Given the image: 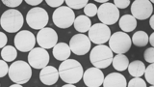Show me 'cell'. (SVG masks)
Listing matches in <instances>:
<instances>
[{
  "label": "cell",
  "mask_w": 154,
  "mask_h": 87,
  "mask_svg": "<svg viewBox=\"0 0 154 87\" xmlns=\"http://www.w3.org/2000/svg\"><path fill=\"white\" fill-rule=\"evenodd\" d=\"M59 76L67 84H74L79 82L83 77V67L75 59H66L59 66Z\"/></svg>",
  "instance_id": "1"
},
{
  "label": "cell",
  "mask_w": 154,
  "mask_h": 87,
  "mask_svg": "<svg viewBox=\"0 0 154 87\" xmlns=\"http://www.w3.org/2000/svg\"><path fill=\"white\" fill-rule=\"evenodd\" d=\"M9 76L10 79L17 84H25L30 80L32 76L31 66L25 61L18 60L14 62L9 67Z\"/></svg>",
  "instance_id": "2"
},
{
  "label": "cell",
  "mask_w": 154,
  "mask_h": 87,
  "mask_svg": "<svg viewBox=\"0 0 154 87\" xmlns=\"http://www.w3.org/2000/svg\"><path fill=\"white\" fill-rule=\"evenodd\" d=\"M24 18L22 14L16 9L5 11L0 18V25L8 33H14L20 30Z\"/></svg>",
  "instance_id": "3"
},
{
  "label": "cell",
  "mask_w": 154,
  "mask_h": 87,
  "mask_svg": "<svg viewBox=\"0 0 154 87\" xmlns=\"http://www.w3.org/2000/svg\"><path fill=\"white\" fill-rule=\"evenodd\" d=\"M113 52L105 45H98L94 47L90 53L91 63L97 69H105L112 64Z\"/></svg>",
  "instance_id": "4"
},
{
  "label": "cell",
  "mask_w": 154,
  "mask_h": 87,
  "mask_svg": "<svg viewBox=\"0 0 154 87\" xmlns=\"http://www.w3.org/2000/svg\"><path fill=\"white\" fill-rule=\"evenodd\" d=\"M131 38L127 33L124 32H116L111 35L109 39V47L112 52L117 54H124L131 48Z\"/></svg>",
  "instance_id": "5"
},
{
  "label": "cell",
  "mask_w": 154,
  "mask_h": 87,
  "mask_svg": "<svg viewBox=\"0 0 154 87\" xmlns=\"http://www.w3.org/2000/svg\"><path fill=\"white\" fill-rule=\"evenodd\" d=\"M49 18H48V14L46 10L41 7H34L29 10L26 14V22L28 26H30L36 30H41L45 28Z\"/></svg>",
  "instance_id": "6"
},
{
  "label": "cell",
  "mask_w": 154,
  "mask_h": 87,
  "mask_svg": "<svg viewBox=\"0 0 154 87\" xmlns=\"http://www.w3.org/2000/svg\"><path fill=\"white\" fill-rule=\"evenodd\" d=\"M52 19L57 27L65 29L70 27L73 24L75 14L73 10H71L67 6H61L57 8L53 13Z\"/></svg>",
  "instance_id": "7"
},
{
  "label": "cell",
  "mask_w": 154,
  "mask_h": 87,
  "mask_svg": "<svg viewBox=\"0 0 154 87\" xmlns=\"http://www.w3.org/2000/svg\"><path fill=\"white\" fill-rule=\"evenodd\" d=\"M97 17L101 23L105 25H112L119 19V10L113 3L101 4L97 8Z\"/></svg>",
  "instance_id": "8"
},
{
  "label": "cell",
  "mask_w": 154,
  "mask_h": 87,
  "mask_svg": "<svg viewBox=\"0 0 154 87\" xmlns=\"http://www.w3.org/2000/svg\"><path fill=\"white\" fill-rule=\"evenodd\" d=\"M111 37V30L108 25L103 23H95L91 25L89 30V39L91 43L93 42L96 45H104L109 41Z\"/></svg>",
  "instance_id": "9"
},
{
  "label": "cell",
  "mask_w": 154,
  "mask_h": 87,
  "mask_svg": "<svg viewBox=\"0 0 154 87\" xmlns=\"http://www.w3.org/2000/svg\"><path fill=\"white\" fill-rule=\"evenodd\" d=\"M14 46H16L17 50L21 52H28L31 51L36 44V37L34 34L28 30L19 31L16 37H14Z\"/></svg>",
  "instance_id": "10"
},
{
  "label": "cell",
  "mask_w": 154,
  "mask_h": 87,
  "mask_svg": "<svg viewBox=\"0 0 154 87\" xmlns=\"http://www.w3.org/2000/svg\"><path fill=\"white\" fill-rule=\"evenodd\" d=\"M49 63V53L42 47H34L28 54V64L34 69H42Z\"/></svg>",
  "instance_id": "11"
},
{
  "label": "cell",
  "mask_w": 154,
  "mask_h": 87,
  "mask_svg": "<svg viewBox=\"0 0 154 87\" xmlns=\"http://www.w3.org/2000/svg\"><path fill=\"white\" fill-rule=\"evenodd\" d=\"M153 6L148 0H135L131 5V16L136 19L143 21L152 16Z\"/></svg>",
  "instance_id": "12"
},
{
  "label": "cell",
  "mask_w": 154,
  "mask_h": 87,
  "mask_svg": "<svg viewBox=\"0 0 154 87\" xmlns=\"http://www.w3.org/2000/svg\"><path fill=\"white\" fill-rule=\"evenodd\" d=\"M36 42L42 48L47 50L48 48H52L56 46L58 42V34L53 28L45 27L38 31Z\"/></svg>",
  "instance_id": "13"
},
{
  "label": "cell",
  "mask_w": 154,
  "mask_h": 87,
  "mask_svg": "<svg viewBox=\"0 0 154 87\" xmlns=\"http://www.w3.org/2000/svg\"><path fill=\"white\" fill-rule=\"evenodd\" d=\"M69 48L76 55H85L91 50V41L85 34H76L69 41Z\"/></svg>",
  "instance_id": "14"
},
{
  "label": "cell",
  "mask_w": 154,
  "mask_h": 87,
  "mask_svg": "<svg viewBox=\"0 0 154 87\" xmlns=\"http://www.w3.org/2000/svg\"><path fill=\"white\" fill-rule=\"evenodd\" d=\"M104 75L100 69L97 68H89L83 74L84 83L88 87H100L103 83Z\"/></svg>",
  "instance_id": "15"
},
{
  "label": "cell",
  "mask_w": 154,
  "mask_h": 87,
  "mask_svg": "<svg viewBox=\"0 0 154 87\" xmlns=\"http://www.w3.org/2000/svg\"><path fill=\"white\" fill-rule=\"evenodd\" d=\"M40 79L43 84L53 85L59 79V72L53 66H46L42 68L40 72Z\"/></svg>",
  "instance_id": "16"
},
{
  "label": "cell",
  "mask_w": 154,
  "mask_h": 87,
  "mask_svg": "<svg viewBox=\"0 0 154 87\" xmlns=\"http://www.w3.org/2000/svg\"><path fill=\"white\" fill-rule=\"evenodd\" d=\"M103 87H126V79L119 72L109 74L103 80Z\"/></svg>",
  "instance_id": "17"
},
{
  "label": "cell",
  "mask_w": 154,
  "mask_h": 87,
  "mask_svg": "<svg viewBox=\"0 0 154 87\" xmlns=\"http://www.w3.org/2000/svg\"><path fill=\"white\" fill-rule=\"evenodd\" d=\"M70 48L69 46L66 43H57L53 48V55L59 61H65L69 59L70 56Z\"/></svg>",
  "instance_id": "18"
},
{
  "label": "cell",
  "mask_w": 154,
  "mask_h": 87,
  "mask_svg": "<svg viewBox=\"0 0 154 87\" xmlns=\"http://www.w3.org/2000/svg\"><path fill=\"white\" fill-rule=\"evenodd\" d=\"M120 29L125 32H131L137 27V21L135 19L131 14H123V16L119 19Z\"/></svg>",
  "instance_id": "19"
},
{
  "label": "cell",
  "mask_w": 154,
  "mask_h": 87,
  "mask_svg": "<svg viewBox=\"0 0 154 87\" xmlns=\"http://www.w3.org/2000/svg\"><path fill=\"white\" fill-rule=\"evenodd\" d=\"M73 25H74L75 30L82 34L90 30V28L91 26V21L90 18L86 17L85 14H81V16L75 18Z\"/></svg>",
  "instance_id": "20"
},
{
  "label": "cell",
  "mask_w": 154,
  "mask_h": 87,
  "mask_svg": "<svg viewBox=\"0 0 154 87\" xmlns=\"http://www.w3.org/2000/svg\"><path fill=\"white\" fill-rule=\"evenodd\" d=\"M129 74L134 77H141L143 76L144 71H146V65L143 64L142 61L140 60H135L129 63L127 67Z\"/></svg>",
  "instance_id": "21"
},
{
  "label": "cell",
  "mask_w": 154,
  "mask_h": 87,
  "mask_svg": "<svg viewBox=\"0 0 154 87\" xmlns=\"http://www.w3.org/2000/svg\"><path fill=\"white\" fill-rule=\"evenodd\" d=\"M112 65L117 71L122 72L127 69V67L129 65V60L124 54H117L113 57Z\"/></svg>",
  "instance_id": "22"
},
{
  "label": "cell",
  "mask_w": 154,
  "mask_h": 87,
  "mask_svg": "<svg viewBox=\"0 0 154 87\" xmlns=\"http://www.w3.org/2000/svg\"><path fill=\"white\" fill-rule=\"evenodd\" d=\"M131 42L134 44L136 47H146L148 44V35L147 33L144 31H137L136 33H134V35L132 37Z\"/></svg>",
  "instance_id": "23"
},
{
  "label": "cell",
  "mask_w": 154,
  "mask_h": 87,
  "mask_svg": "<svg viewBox=\"0 0 154 87\" xmlns=\"http://www.w3.org/2000/svg\"><path fill=\"white\" fill-rule=\"evenodd\" d=\"M1 57L4 61L6 62H12L17 57V48L13 46H6L3 47L1 51Z\"/></svg>",
  "instance_id": "24"
},
{
  "label": "cell",
  "mask_w": 154,
  "mask_h": 87,
  "mask_svg": "<svg viewBox=\"0 0 154 87\" xmlns=\"http://www.w3.org/2000/svg\"><path fill=\"white\" fill-rule=\"evenodd\" d=\"M67 5V7L72 9H82L89 3L88 0H66L65 1Z\"/></svg>",
  "instance_id": "25"
},
{
  "label": "cell",
  "mask_w": 154,
  "mask_h": 87,
  "mask_svg": "<svg viewBox=\"0 0 154 87\" xmlns=\"http://www.w3.org/2000/svg\"><path fill=\"white\" fill-rule=\"evenodd\" d=\"M144 76H146V79L150 85L154 84V64L149 65L147 68H146V71H144Z\"/></svg>",
  "instance_id": "26"
},
{
  "label": "cell",
  "mask_w": 154,
  "mask_h": 87,
  "mask_svg": "<svg viewBox=\"0 0 154 87\" xmlns=\"http://www.w3.org/2000/svg\"><path fill=\"white\" fill-rule=\"evenodd\" d=\"M84 13L86 17H94L97 14V7L94 3H88L84 7Z\"/></svg>",
  "instance_id": "27"
},
{
  "label": "cell",
  "mask_w": 154,
  "mask_h": 87,
  "mask_svg": "<svg viewBox=\"0 0 154 87\" xmlns=\"http://www.w3.org/2000/svg\"><path fill=\"white\" fill-rule=\"evenodd\" d=\"M126 87H146V82L141 77H134L128 82V85Z\"/></svg>",
  "instance_id": "28"
},
{
  "label": "cell",
  "mask_w": 154,
  "mask_h": 87,
  "mask_svg": "<svg viewBox=\"0 0 154 87\" xmlns=\"http://www.w3.org/2000/svg\"><path fill=\"white\" fill-rule=\"evenodd\" d=\"M144 59L150 64L154 63V47H151L149 48H146V50L144 51Z\"/></svg>",
  "instance_id": "29"
},
{
  "label": "cell",
  "mask_w": 154,
  "mask_h": 87,
  "mask_svg": "<svg viewBox=\"0 0 154 87\" xmlns=\"http://www.w3.org/2000/svg\"><path fill=\"white\" fill-rule=\"evenodd\" d=\"M22 0H2V3L10 8H17L21 4Z\"/></svg>",
  "instance_id": "30"
},
{
  "label": "cell",
  "mask_w": 154,
  "mask_h": 87,
  "mask_svg": "<svg viewBox=\"0 0 154 87\" xmlns=\"http://www.w3.org/2000/svg\"><path fill=\"white\" fill-rule=\"evenodd\" d=\"M118 9H125L130 5L129 0H115L113 3Z\"/></svg>",
  "instance_id": "31"
},
{
  "label": "cell",
  "mask_w": 154,
  "mask_h": 87,
  "mask_svg": "<svg viewBox=\"0 0 154 87\" xmlns=\"http://www.w3.org/2000/svg\"><path fill=\"white\" fill-rule=\"evenodd\" d=\"M8 72H9V68L6 61L0 60V77H4L8 74Z\"/></svg>",
  "instance_id": "32"
},
{
  "label": "cell",
  "mask_w": 154,
  "mask_h": 87,
  "mask_svg": "<svg viewBox=\"0 0 154 87\" xmlns=\"http://www.w3.org/2000/svg\"><path fill=\"white\" fill-rule=\"evenodd\" d=\"M64 2H65L64 0H46V3H47L48 6L53 7V8L61 7Z\"/></svg>",
  "instance_id": "33"
},
{
  "label": "cell",
  "mask_w": 154,
  "mask_h": 87,
  "mask_svg": "<svg viewBox=\"0 0 154 87\" xmlns=\"http://www.w3.org/2000/svg\"><path fill=\"white\" fill-rule=\"evenodd\" d=\"M6 44H7L6 34L3 32H0V48H3L4 47H6Z\"/></svg>",
  "instance_id": "34"
},
{
  "label": "cell",
  "mask_w": 154,
  "mask_h": 87,
  "mask_svg": "<svg viewBox=\"0 0 154 87\" xmlns=\"http://www.w3.org/2000/svg\"><path fill=\"white\" fill-rule=\"evenodd\" d=\"M25 2L29 5H31V6H38V5H40L42 1V0H26Z\"/></svg>",
  "instance_id": "35"
},
{
  "label": "cell",
  "mask_w": 154,
  "mask_h": 87,
  "mask_svg": "<svg viewBox=\"0 0 154 87\" xmlns=\"http://www.w3.org/2000/svg\"><path fill=\"white\" fill-rule=\"evenodd\" d=\"M148 43H150L151 47H153V46H154V33H152L151 35L148 37Z\"/></svg>",
  "instance_id": "36"
},
{
  "label": "cell",
  "mask_w": 154,
  "mask_h": 87,
  "mask_svg": "<svg viewBox=\"0 0 154 87\" xmlns=\"http://www.w3.org/2000/svg\"><path fill=\"white\" fill-rule=\"evenodd\" d=\"M150 19H149V24H150V27L152 29H154V24H153V19H154V16H151L150 18H149Z\"/></svg>",
  "instance_id": "37"
},
{
  "label": "cell",
  "mask_w": 154,
  "mask_h": 87,
  "mask_svg": "<svg viewBox=\"0 0 154 87\" xmlns=\"http://www.w3.org/2000/svg\"><path fill=\"white\" fill-rule=\"evenodd\" d=\"M95 2H99V3H101V4H104V3H107V2H109L108 0H96Z\"/></svg>",
  "instance_id": "38"
},
{
  "label": "cell",
  "mask_w": 154,
  "mask_h": 87,
  "mask_svg": "<svg viewBox=\"0 0 154 87\" xmlns=\"http://www.w3.org/2000/svg\"><path fill=\"white\" fill-rule=\"evenodd\" d=\"M10 87H23V86H22V85H20V84H17V83H14V84L11 85Z\"/></svg>",
  "instance_id": "39"
},
{
  "label": "cell",
  "mask_w": 154,
  "mask_h": 87,
  "mask_svg": "<svg viewBox=\"0 0 154 87\" xmlns=\"http://www.w3.org/2000/svg\"><path fill=\"white\" fill-rule=\"evenodd\" d=\"M62 87H76V86H74L73 84H66V85L62 86Z\"/></svg>",
  "instance_id": "40"
},
{
  "label": "cell",
  "mask_w": 154,
  "mask_h": 87,
  "mask_svg": "<svg viewBox=\"0 0 154 87\" xmlns=\"http://www.w3.org/2000/svg\"><path fill=\"white\" fill-rule=\"evenodd\" d=\"M149 87H154V86H153V85H150V86H149Z\"/></svg>",
  "instance_id": "41"
}]
</instances>
